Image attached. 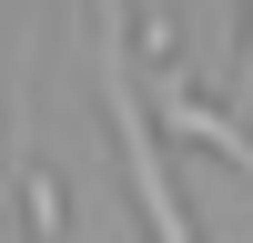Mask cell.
I'll return each mask as SVG.
<instances>
[{
  "mask_svg": "<svg viewBox=\"0 0 253 243\" xmlns=\"http://www.w3.org/2000/svg\"><path fill=\"white\" fill-rule=\"evenodd\" d=\"M101 112H112V152H122V172H132V202H142V223H152V243H203L193 233V202H182L172 172H162L152 101H142L132 71H122V10H101Z\"/></svg>",
  "mask_w": 253,
  "mask_h": 243,
  "instance_id": "6da1fadb",
  "label": "cell"
},
{
  "mask_svg": "<svg viewBox=\"0 0 253 243\" xmlns=\"http://www.w3.org/2000/svg\"><path fill=\"white\" fill-rule=\"evenodd\" d=\"M253 112V10H243V81H233V122Z\"/></svg>",
  "mask_w": 253,
  "mask_h": 243,
  "instance_id": "7a4b0ae2",
  "label": "cell"
}]
</instances>
